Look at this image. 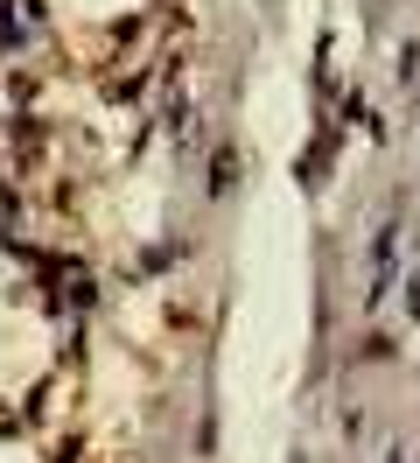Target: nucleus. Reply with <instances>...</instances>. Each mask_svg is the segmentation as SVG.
<instances>
[{"label": "nucleus", "instance_id": "f257e3e1", "mask_svg": "<svg viewBox=\"0 0 420 463\" xmlns=\"http://www.w3.org/2000/svg\"><path fill=\"white\" fill-rule=\"evenodd\" d=\"M386 463H406V449H386Z\"/></svg>", "mask_w": 420, "mask_h": 463}]
</instances>
